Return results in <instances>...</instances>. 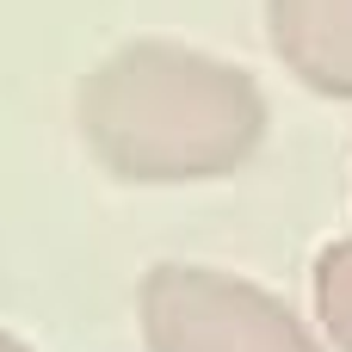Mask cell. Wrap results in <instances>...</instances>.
<instances>
[{"label":"cell","instance_id":"cell-3","mask_svg":"<svg viewBox=\"0 0 352 352\" xmlns=\"http://www.w3.org/2000/svg\"><path fill=\"white\" fill-rule=\"evenodd\" d=\"M266 25L303 87L352 99V0H266Z\"/></svg>","mask_w":352,"mask_h":352},{"label":"cell","instance_id":"cell-2","mask_svg":"<svg viewBox=\"0 0 352 352\" xmlns=\"http://www.w3.org/2000/svg\"><path fill=\"white\" fill-rule=\"evenodd\" d=\"M142 334L148 352H322L272 291L210 266H155L142 278Z\"/></svg>","mask_w":352,"mask_h":352},{"label":"cell","instance_id":"cell-4","mask_svg":"<svg viewBox=\"0 0 352 352\" xmlns=\"http://www.w3.org/2000/svg\"><path fill=\"white\" fill-rule=\"evenodd\" d=\"M316 316H322L328 340L352 352V241L322 248V260H316Z\"/></svg>","mask_w":352,"mask_h":352},{"label":"cell","instance_id":"cell-1","mask_svg":"<svg viewBox=\"0 0 352 352\" xmlns=\"http://www.w3.org/2000/svg\"><path fill=\"white\" fill-rule=\"evenodd\" d=\"M80 136L130 186H186L235 173L266 136V99L248 68L186 43H124L80 80Z\"/></svg>","mask_w":352,"mask_h":352},{"label":"cell","instance_id":"cell-5","mask_svg":"<svg viewBox=\"0 0 352 352\" xmlns=\"http://www.w3.org/2000/svg\"><path fill=\"white\" fill-rule=\"evenodd\" d=\"M0 352H31L25 340H12V334H0Z\"/></svg>","mask_w":352,"mask_h":352}]
</instances>
